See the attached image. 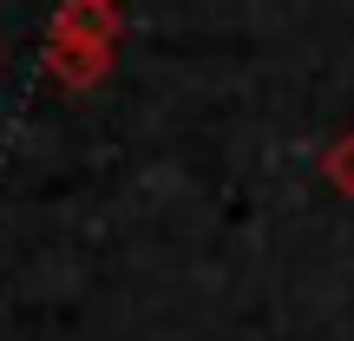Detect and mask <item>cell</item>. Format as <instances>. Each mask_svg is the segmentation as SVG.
Wrapping results in <instances>:
<instances>
[{
    "mask_svg": "<svg viewBox=\"0 0 354 341\" xmlns=\"http://www.w3.org/2000/svg\"><path fill=\"white\" fill-rule=\"evenodd\" d=\"M328 177H335V184H342V190H354V138H348L342 151L328 158Z\"/></svg>",
    "mask_w": 354,
    "mask_h": 341,
    "instance_id": "1",
    "label": "cell"
},
{
    "mask_svg": "<svg viewBox=\"0 0 354 341\" xmlns=\"http://www.w3.org/2000/svg\"><path fill=\"white\" fill-rule=\"evenodd\" d=\"M86 7H92V0H86Z\"/></svg>",
    "mask_w": 354,
    "mask_h": 341,
    "instance_id": "2",
    "label": "cell"
}]
</instances>
